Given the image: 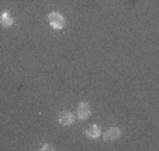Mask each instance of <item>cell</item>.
I'll list each match as a JSON object with an SVG mask.
<instances>
[{"label":"cell","instance_id":"obj_4","mask_svg":"<svg viewBox=\"0 0 159 151\" xmlns=\"http://www.w3.org/2000/svg\"><path fill=\"white\" fill-rule=\"evenodd\" d=\"M84 134H86L89 139H99V137L102 136V129H100V126H97V124H92L90 127L86 129Z\"/></svg>","mask_w":159,"mask_h":151},{"label":"cell","instance_id":"obj_2","mask_svg":"<svg viewBox=\"0 0 159 151\" xmlns=\"http://www.w3.org/2000/svg\"><path fill=\"white\" fill-rule=\"evenodd\" d=\"M90 115H92V109H90L89 103L86 102H80L78 106V119L79 120H87V119L90 117Z\"/></svg>","mask_w":159,"mask_h":151},{"label":"cell","instance_id":"obj_1","mask_svg":"<svg viewBox=\"0 0 159 151\" xmlns=\"http://www.w3.org/2000/svg\"><path fill=\"white\" fill-rule=\"evenodd\" d=\"M48 23L54 30H61L65 27V17L58 12H51L48 14Z\"/></svg>","mask_w":159,"mask_h":151},{"label":"cell","instance_id":"obj_7","mask_svg":"<svg viewBox=\"0 0 159 151\" xmlns=\"http://www.w3.org/2000/svg\"><path fill=\"white\" fill-rule=\"evenodd\" d=\"M42 150H54V148H52L51 145H47V144H45V145H42Z\"/></svg>","mask_w":159,"mask_h":151},{"label":"cell","instance_id":"obj_3","mask_svg":"<svg viewBox=\"0 0 159 151\" xmlns=\"http://www.w3.org/2000/svg\"><path fill=\"white\" fill-rule=\"evenodd\" d=\"M120 136H121L120 129H118V127H111V129H108V130L103 134V139H104L106 141H114V140L120 139Z\"/></svg>","mask_w":159,"mask_h":151},{"label":"cell","instance_id":"obj_6","mask_svg":"<svg viewBox=\"0 0 159 151\" xmlns=\"http://www.w3.org/2000/svg\"><path fill=\"white\" fill-rule=\"evenodd\" d=\"M58 120H59V123L62 126H70L73 123V120H75V117H73V115L70 112H61Z\"/></svg>","mask_w":159,"mask_h":151},{"label":"cell","instance_id":"obj_5","mask_svg":"<svg viewBox=\"0 0 159 151\" xmlns=\"http://www.w3.org/2000/svg\"><path fill=\"white\" fill-rule=\"evenodd\" d=\"M0 24H2V27H6V28L11 27L14 24V18H13V16L9 12H3L0 14Z\"/></svg>","mask_w":159,"mask_h":151}]
</instances>
